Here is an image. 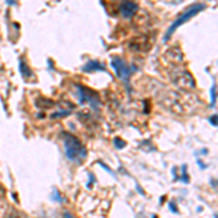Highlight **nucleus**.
<instances>
[{
	"instance_id": "nucleus-10",
	"label": "nucleus",
	"mask_w": 218,
	"mask_h": 218,
	"mask_svg": "<svg viewBox=\"0 0 218 218\" xmlns=\"http://www.w3.org/2000/svg\"><path fill=\"white\" fill-rule=\"evenodd\" d=\"M19 68H21L22 76H23L25 79H29V77H32V73H31V68L28 67V66H25V63H23V60H21V61H19Z\"/></svg>"
},
{
	"instance_id": "nucleus-14",
	"label": "nucleus",
	"mask_w": 218,
	"mask_h": 218,
	"mask_svg": "<svg viewBox=\"0 0 218 218\" xmlns=\"http://www.w3.org/2000/svg\"><path fill=\"white\" fill-rule=\"evenodd\" d=\"M113 143H115V147H116V148H124V147H125V143H124L121 138H115Z\"/></svg>"
},
{
	"instance_id": "nucleus-2",
	"label": "nucleus",
	"mask_w": 218,
	"mask_h": 218,
	"mask_svg": "<svg viewBox=\"0 0 218 218\" xmlns=\"http://www.w3.org/2000/svg\"><path fill=\"white\" fill-rule=\"evenodd\" d=\"M204 9H205V4H204V3H195V4H192L191 7L186 9L183 13H181V15H179V16L173 21L172 25L169 26L167 34H166V37H164V41H169V38L172 37V34L182 25V23H185L186 21H189L191 17H193L195 15H198V13L201 12V10H204Z\"/></svg>"
},
{
	"instance_id": "nucleus-17",
	"label": "nucleus",
	"mask_w": 218,
	"mask_h": 218,
	"mask_svg": "<svg viewBox=\"0 0 218 218\" xmlns=\"http://www.w3.org/2000/svg\"><path fill=\"white\" fill-rule=\"evenodd\" d=\"M169 206L172 208V211H173V212H177V210H176V206H175V204H169Z\"/></svg>"
},
{
	"instance_id": "nucleus-3",
	"label": "nucleus",
	"mask_w": 218,
	"mask_h": 218,
	"mask_svg": "<svg viewBox=\"0 0 218 218\" xmlns=\"http://www.w3.org/2000/svg\"><path fill=\"white\" fill-rule=\"evenodd\" d=\"M76 89H77V96H79L82 103H90L93 109H97V111H99V108H101V101H99L97 93H95L89 87L80 86V84H76Z\"/></svg>"
},
{
	"instance_id": "nucleus-5",
	"label": "nucleus",
	"mask_w": 218,
	"mask_h": 218,
	"mask_svg": "<svg viewBox=\"0 0 218 218\" xmlns=\"http://www.w3.org/2000/svg\"><path fill=\"white\" fill-rule=\"evenodd\" d=\"M175 83L183 89H193L195 87V80L192 79V76L189 74L188 72H185V70L177 72V77L175 79Z\"/></svg>"
},
{
	"instance_id": "nucleus-6",
	"label": "nucleus",
	"mask_w": 218,
	"mask_h": 218,
	"mask_svg": "<svg viewBox=\"0 0 218 218\" xmlns=\"http://www.w3.org/2000/svg\"><path fill=\"white\" fill-rule=\"evenodd\" d=\"M137 12H138V4L135 2H122V3H119V13H121L122 17L130 19Z\"/></svg>"
},
{
	"instance_id": "nucleus-8",
	"label": "nucleus",
	"mask_w": 218,
	"mask_h": 218,
	"mask_svg": "<svg viewBox=\"0 0 218 218\" xmlns=\"http://www.w3.org/2000/svg\"><path fill=\"white\" fill-rule=\"evenodd\" d=\"M105 66L102 63H99L97 60H89L87 63L83 66V72L84 73H93V72H103Z\"/></svg>"
},
{
	"instance_id": "nucleus-15",
	"label": "nucleus",
	"mask_w": 218,
	"mask_h": 218,
	"mask_svg": "<svg viewBox=\"0 0 218 218\" xmlns=\"http://www.w3.org/2000/svg\"><path fill=\"white\" fill-rule=\"evenodd\" d=\"M210 122L214 126H217V115H212V116L210 118Z\"/></svg>"
},
{
	"instance_id": "nucleus-7",
	"label": "nucleus",
	"mask_w": 218,
	"mask_h": 218,
	"mask_svg": "<svg viewBox=\"0 0 218 218\" xmlns=\"http://www.w3.org/2000/svg\"><path fill=\"white\" fill-rule=\"evenodd\" d=\"M148 47H150V41H148L147 35L137 37L130 42V50H132V51H147Z\"/></svg>"
},
{
	"instance_id": "nucleus-13",
	"label": "nucleus",
	"mask_w": 218,
	"mask_h": 218,
	"mask_svg": "<svg viewBox=\"0 0 218 218\" xmlns=\"http://www.w3.org/2000/svg\"><path fill=\"white\" fill-rule=\"evenodd\" d=\"M66 115H70V111H58L51 115V119H57L58 116H66Z\"/></svg>"
},
{
	"instance_id": "nucleus-11",
	"label": "nucleus",
	"mask_w": 218,
	"mask_h": 218,
	"mask_svg": "<svg viewBox=\"0 0 218 218\" xmlns=\"http://www.w3.org/2000/svg\"><path fill=\"white\" fill-rule=\"evenodd\" d=\"M7 218H25V215L22 214V212H19L17 210H12L7 214Z\"/></svg>"
},
{
	"instance_id": "nucleus-16",
	"label": "nucleus",
	"mask_w": 218,
	"mask_h": 218,
	"mask_svg": "<svg viewBox=\"0 0 218 218\" xmlns=\"http://www.w3.org/2000/svg\"><path fill=\"white\" fill-rule=\"evenodd\" d=\"M64 218H74V217H73V215L70 214L68 211H66V212H64Z\"/></svg>"
},
{
	"instance_id": "nucleus-4",
	"label": "nucleus",
	"mask_w": 218,
	"mask_h": 218,
	"mask_svg": "<svg viewBox=\"0 0 218 218\" xmlns=\"http://www.w3.org/2000/svg\"><path fill=\"white\" fill-rule=\"evenodd\" d=\"M111 64H112V67L115 68V72H116L118 77H119V79H122L124 82H125V83H128L130 76H131V67H130V66H128V64H126L122 58H118V57L112 58Z\"/></svg>"
},
{
	"instance_id": "nucleus-12",
	"label": "nucleus",
	"mask_w": 218,
	"mask_h": 218,
	"mask_svg": "<svg viewBox=\"0 0 218 218\" xmlns=\"http://www.w3.org/2000/svg\"><path fill=\"white\" fill-rule=\"evenodd\" d=\"M217 86L215 84H212V89H211V106L214 108L215 106V97H217Z\"/></svg>"
},
{
	"instance_id": "nucleus-9",
	"label": "nucleus",
	"mask_w": 218,
	"mask_h": 218,
	"mask_svg": "<svg viewBox=\"0 0 218 218\" xmlns=\"http://www.w3.org/2000/svg\"><path fill=\"white\" fill-rule=\"evenodd\" d=\"M37 106L38 108H51V106H54V102L50 101V99H45V97H38L37 99Z\"/></svg>"
},
{
	"instance_id": "nucleus-1",
	"label": "nucleus",
	"mask_w": 218,
	"mask_h": 218,
	"mask_svg": "<svg viewBox=\"0 0 218 218\" xmlns=\"http://www.w3.org/2000/svg\"><path fill=\"white\" fill-rule=\"evenodd\" d=\"M61 137H63V144L66 148V157L68 160L80 163L83 159H86V148L76 135L68 134V132H61Z\"/></svg>"
}]
</instances>
